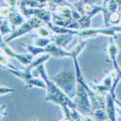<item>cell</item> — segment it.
Segmentation results:
<instances>
[{"mask_svg": "<svg viewBox=\"0 0 121 121\" xmlns=\"http://www.w3.org/2000/svg\"><path fill=\"white\" fill-rule=\"evenodd\" d=\"M33 74L35 77H41L47 84V96L45 98V101L47 102H52L56 105H58L61 108L70 107L76 108V104L75 101L70 98L63 90L60 88L56 83L52 82V79L50 78L46 71V68L44 66V63L37 66L36 68L33 69Z\"/></svg>", "mask_w": 121, "mask_h": 121, "instance_id": "cell-1", "label": "cell"}, {"mask_svg": "<svg viewBox=\"0 0 121 121\" xmlns=\"http://www.w3.org/2000/svg\"><path fill=\"white\" fill-rule=\"evenodd\" d=\"M82 1H88V0H82Z\"/></svg>", "mask_w": 121, "mask_h": 121, "instance_id": "cell-24", "label": "cell"}, {"mask_svg": "<svg viewBox=\"0 0 121 121\" xmlns=\"http://www.w3.org/2000/svg\"><path fill=\"white\" fill-rule=\"evenodd\" d=\"M121 22V15L118 13V11L112 12L109 16V24L110 25H117Z\"/></svg>", "mask_w": 121, "mask_h": 121, "instance_id": "cell-17", "label": "cell"}, {"mask_svg": "<svg viewBox=\"0 0 121 121\" xmlns=\"http://www.w3.org/2000/svg\"><path fill=\"white\" fill-rule=\"evenodd\" d=\"M77 36L72 33H65V34H54L53 35V43H55L57 46L61 48H67L68 45L71 43V41L74 39V37Z\"/></svg>", "mask_w": 121, "mask_h": 121, "instance_id": "cell-13", "label": "cell"}, {"mask_svg": "<svg viewBox=\"0 0 121 121\" xmlns=\"http://www.w3.org/2000/svg\"><path fill=\"white\" fill-rule=\"evenodd\" d=\"M108 45L107 48V52L109 57V60L112 61V64L113 66V70L116 72L121 73V68L117 62V55L119 53V48L116 44V38L114 37H109L108 38Z\"/></svg>", "mask_w": 121, "mask_h": 121, "instance_id": "cell-9", "label": "cell"}, {"mask_svg": "<svg viewBox=\"0 0 121 121\" xmlns=\"http://www.w3.org/2000/svg\"><path fill=\"white\" fill-rule=\"evenodd\" d=\"M44 24H45V22L42 19H40L39 17L34 16V17H31L30 18H27V21H25L22 25L17 27L14 31L12 33H10L8 36L1 37V38H3V41H5L6 43H9L16 38H18L26 33H30V32L34 31L36 28L42 26Z\"/></svg>", "mask_w": 121, "mask_h": 121, "instance_id": "cell-6", "label": "cell"}, {"mask_svg": "<svg viewBox=\"0 0 121 121\" xmlns=\"http://www.w3.org/2000/svg\"><path fill=\"white\" fill-rule=\"evenodd\" d=\"M93 117L95 120H107L108 115L106 112V108H98L93 112Z\"/></svg>", "mask_w": 121, "mask_h": 121, "instance_id": "cell-16", "label": "cell"}, {"mask_svg": "<svg viewBox=\"0 0 121 121\" xmlns=\"http://www.w3.org/2000/svg\"><path fill=\"white\" fill-rule=\"evenodd\" d=\"M73 100L75 101L76 108L79 112H82L84 115L93 116V108L91 101H90L88 93L82 84H77V93Z\"/></svg>", "mask_w": 121, "mask_h": 121, "instance_id": "cell-7", "label": "cell"}, {"mask_svg": "<svg viewBox=\"0 0 121 121\" xmlns=\"http://www.w3.org/2000/svg\"><path fill=\"white\" fill-rule=\"evenodd\" d=\"M75 9L80 14V18L78 21L79 24V30L86 29L91 27L92 22V17L99 13H102L103 11V6L102 5H97L93 2L88 1H82V0H78L77 2L73 3Z\"/></svg>", "mask_w": 121, "mask_h": 121, "instance_id": "cell-2", "label": "cell"}, {"mask_svg": "<svg viewBox=\"0 0 121 121\" xmlns=\"http://www.w3.org/2000/svg\"><path fill=\"white\" fill-rule=\"evenodd\" d=\"M121 33V24L117 25H109L105 27H100V28H86L78 30V37L82 40H87L90 38H94L97 36H108L109 37H114L116 38V34Z\"/></svg>", "mask_w": 121, "mask_h": 121, "instance_id": "cell-5", "label": "cell"}, {"mask_svg": "<svg viewBox=\"0 0 121 121\" xmlns=\"http://www.w3.org/2000/svg\"><path fill=\"white\" fill-rule=\"evenodd\" d=\"M32 40H33V45L37 47H41V48H46L48 45H49L53 41V37L52 38H46V37H41L38 35H31Z\"/></svg>", "mask_w": 121, "mask_h": 121, "instance_id": "cell-14", "label": "cell"}, {"mask_svg": "<svg viewBox=\"0 0 121 121\" xmlns=\"http://www.w3.org/2000/svg\"><path fill=\"white\" fill-rule=\"evenodd\" d=\"M115 98L116 96L112 95L110 92L106 94V112L108 115V119L112 121L116 120V112H115Z\"/></svg>", "mask_w": 121, "mask_h": 121, "instance_id": "cell-12", "label": "cell"}, {"mask_svg": "<svg viewBox=\"0 0 121 121\" xmlns=\"http://www.w3.org/2000/svg\"><path fill=\"white\" fill-rule=\"evenodd\" d=\"M117 11H118V13L121 15V4L118 6V9H117Z\"/></svg>", "mask_w": 121, "mask_h": 121, "instance_id": "cell-21", "label": "cell"}, {"mask_svg": "<svg viewBox=\"0 0 121 121\" xmlns=\"http://www.w3.org/2000/svg\"><path fill=\"white\" fill-rule=\"evenodd\" d=\"M8 72H10L16 78L22 79L25 84V88L29 89L32 87H39L42 89L47 88L46 82L41 77H35L33 74V69L27 66H21V67H14V68H8L6 69Z\"/></svg>", "mask_w": 121, "mask_h": 121, "instance_id": "cell-3", "label": "cell"}, {"mask_svg": "<svg viewBox=\"0 0 121 121\" xmlns=\"http://www.w3.org/2000/svg\"><path fill=\"white\" fill-rule=\"evenodd\" d=\"M14 91H15V89L12 88V87H7V86H4V85L0 86V94H1V96H5L6 94L12 93Z\"/></svg>", "mask_w": 121, "mask_h": 121, "instance_id": "cell-18", "label": "cell"}, {"mask_svg": "<svg viewBox=\"0 0 121 121\" xmlns=\"http://www.w3.org/2000/svg\"><path fill=\"white\" fill-rule=\"evenodd\" d=\"M108 1H109V0H103V4H102V5H105V4H107Z\"/></svg>", "mask_w": 121, "mask_h": 121, "instance_id": "cell-22", "label": "cell"}, {"mask_svg": "<svg viewBox=\"0 0 121 121\" xmlns=\"http://www.w3.org/2000/svg\"><path fill=\"white\" fill-rule=\"evenodd\" d=\"M115 104L119 108V114L121 115V101H119L117 98H115Z\"/></svg>", "mask_w": 121, "mask_h": 121, "instance_id": "cell-19", "label": "cell"}, {"mask_svg": "<svg viewBox=\"0 0 121 121\" xmlns=\"http://www.w3.org/2000/svg\"><path fill=\"white\" fill-rule=\"evenodd\" d=\"M13 32V28L11 26L9 19L7 17H1V37H5Z\"/></svg>", "mask_w": 121, "mask_h": 121, "instance_id": "cell-15", "label": "cell"}, {"mask_svg": "<svg viewBox=\"0 0 121 121\" xmlns=\"http://www.w3.org/2000/svg\"><path fill=\"white\" fill-rule=\"evenodd\" d=\"M88 83H89L90 86L92 87V89L94 90V91H96L97 93L107 94L108 92L112 91L113 80H112V75H110V73H108L103 78V80L100 83H95V82H90Z\"/></svg>", "mask_w": 121, "mask_h": 121, "instance_id": "cell-10", "label": "cell"}, {"mask_svg": "<svg viewBox=\"0 0 121 121\" xmlns=\"http://www.w3.org/2000/svg\"><path fill=\"white\" fill-rule=\"evenodd\" d=\"M52 82L56 83L63 91L70 97L74 99L77 93V76L76 71L72 72L71 70H65L61 71L55 76L50 78Z\"/></svg>", "mask_w": 121, "mask_h": 121, "instance_id": "cell-4", "label": "cell"}, {"mask_svg": "<svg viewBox=\"0 0 121 121\" xmlns=\"http://www.w3.org/2000/svg\"><path fill=\"white\" fill-rule=\"evenodd\" d=\"M4 116H5V106L1 105V120L4 118Z\"/></svg>", "mask_w": 121, "mask_h": 121, "instance_id": "cell-20", "label": "cell"}, {"mask_svg": "<svg viewBox=\"0 0 121 121\" xmlns=\"http://www.w3.org/2000/svg\"><path fill=\"white\" fill-rule=\"evenodd\" d=\"M7 18L9 19L10 23H11V26L13 28V31H14L17 27H18L19 25H22L25 22L26 17L21 12L19 8H11L10 13H9V16H8Z\"/></svg>", "mask_w": 121, "mask_h": 121, "instance_id": "cell-11", "label": "cell"}, {"mask_svg": "<svg viewBox=\"0 0 121 121\" xmlns=\"http://www.w3.org/2000/svg\"><path fill=\"white\" fill-rule=\"evenodd\" d=\"M67 1H68V0H67ZM77 1H78V0H73V3L74 2H77Z\"/></svg>", "mask_w": 121, "mask_h": 121, "instance_id": "cell-23", "label": "cell"}, {"mask_svg": "<svg viewBox=\"0 0 121 121\" xmlns=\"http://www.w3.org/2000/svg\"><path fill=\"white\" fill-rule=\"evenodd\" d=\"M7 44L8 43L3 41L2 38H1V52L4 53L6 56H8L10 58L17 59L22 66H27L33 61L34 55L32 53H30V52H27V53H17L15 50L12 48H10Z\"/></svg>", "mask_w": 121, "mask_h": 121, "instance_id": "cell-8", "label": "cell"}]
</instances>
